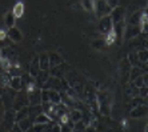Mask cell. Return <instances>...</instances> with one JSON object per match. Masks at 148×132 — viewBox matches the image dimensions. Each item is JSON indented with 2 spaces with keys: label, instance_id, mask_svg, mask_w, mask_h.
I'll list each match as a JSON object with an SVG mask.
<instances>
[{
  "label": "cell",
  "instance_id": "cell-1",
  "mask_svg": "<svg viewBox=\"0 0 148 132\" xmlns=\"http://www.w3.org/2000/svg\"><path fill=\"white\" fill-rule=\"evenodd\" d=\"M97 104H99V114L103 116H110L111 107H112V94L108 91H100L96 94Z\"/></svg>",
  "mask_w": 148,
  "mask_h": 132
},
{
  "label": "cell",
  "instance_id": "cell-2",
  "mask_svg": "<svg viewBox=\"0 0 148 132\" xmlns=\"http://www.w3.org/2000/svg\"><path fill=\"white\" fill-rule=\"evenodd\" d=\"M111 11H112V7L108 4L107 0H93V12L97 19L110 15Z\"/></svg>",
  "mask_w": 148,
  "mask_h": 132
},
{
  "label": "cell",
  "instance_id": "cell-3",
  "mask_svg": "<svg viewBox=\"0 0 148 132\" xmlns=\"http://www.w3.org/2000/svg\"><path fill=\"white\" fill-rule=\"evenodd\" d=\"M25 105H29L27 91L25 90L17 91V94L15 95L14 100H12V108H14L15 111H17V109H20L21 107H25Z\"/></svg>",
  "mask_w": 148,
  "mask_h": 132
},
{
  "label": "cell",
  "instance_id": "cell-4",
  "mask_svg": "<svg viewBox=\"0 0 148 132\" xmlns=\"http://www.w3.org/2000/svg\"><path fill=\"white\" fill-rule=\"evenodd\" d=\"M112 28H114V21L111 19L110 15H106L103 18L99 19V23H97V29L101 35H106L108 32L112 31Z\"/></svg>",
  "mask_w": 148,
  "mask_h": 132
},
{
  "label": "cell",
  "instance_id": "cell-5",
  "mask_svg": "<svg viewBox=\"0 0 148 132\" xmlns=\"http://www.w3.org/2000/svg\"><path fill=\"white\" fill-rule=\"evenodd\" d=\"M141 34L140 24H127L125 23V29H124V39L125 40H131Z\"/></svg>",
  "mask_w": 148,
  "mask_h": 132
},
{
  "label": "cell",
  "instance_id": "cell-6",
  "mask_svg": "<svg viewBox=\"0 0 148 132\" xmlns=\"http://www.w3.org/2000/svg\"><path fill=\"white\" fill-rule=\"evenodd\" d=\"M15 109L14 108H8L5 109V114H4V118L1 120V124H3V128L7 129V131H11L12 125L15 124Z\"/></svg>",
  "mask_w": 148,
  "mask_h": 132
},
{
  "label": "cell",
  "instance_id": "cell-7",
  "mask_svg": "<svg viewBox=\"0 0 148 132\" xmlns=\"http://www.w3.org/2000/svg\"><path fill=\"white\" fill-rule=\"evenodd\" d=\"M130 116L132 119H143L148 116V105L147 104H140L134 107L130 111Z\"/></svg>",
  "mask_w": 148,
  "mask_h": 132
},
{
  "label": "cell",
  "instance_id": "cell-8",
  "mask_svg": "<svg viewBox=\"0 0 148 132\" xmlns=\"http://www.w3.org/2000/svg\"><path fill=\"white\" fill-rule=\"evenodd\" d=\"M68 71H69V67L67 66V64H64V63H62V64H59V66L51 67V68H49V75L62 79V77H66Z\"/></svg>",
  "mask_w": 148,
  "mask_h": 132
},
{
  "label": "cell",
  "instance_id": "cell-9",
  "mask_svg": "<svg viewBox=\"0 0 148 132\" xmlns=\"http://www.w3.org/2000/svg\"><path fill=\"white\" fill-rule=\"evenodd\" d=\"M119 68H120V75L121 79H123L124 83H128L130 81V71L132 68V64L130 63L128 59H123L119 64Z\"/></svg>",
  "mask_w": 148,
  "mask_h": 132
},
{
  "label": "cell",
  "instance_id": "cell-10",
  "mask_svg": "<svg viewBox=\"0 0 148 132\" xmlns=\"http://www.w3.org/2000/svg\"><path fill=\"white\" fill-rule=\"evenodd\" d=\"M125 8L124 7H120V5H117V7L112 8V11H111V19H112V21L114 23H119V21H124L125 20Z\"/></svg>",
  "mask_w": 148,
  "mask_h": 132
},
{
  "label": "cell",
  "instance_id": "cell-11",
  "mask_svg": "<svg viewBox=\"0 0 148 132\" xmlns=\"http://www.w3.org/2000/svg\"><path fill=\"white\" fill-rule=\"evenodd\" d=\"M124 29H125V20L124 21H119V23H114V31L115 36H116V43L121 44V42L124 40Z\"/></svg>",
  "mask_w": 148,
  "mask_h": 132
},
{
  "label": "cell",
  "instance_id": "cell-12",
  "mask_svg": "<svg viewBox=\"0 0 148 132\" xmlns=\"http://www.w3.org/2000/svg\"><path fill=\"white\" fill-rule=\"evenodd\" d=\"M28 100H29V105L35 104H41V88L35 87L34 90L28 91Z\"/></svg>",
  "mask_w": 148,
  "mask_h": 132
},
{
  "label": "cell",
  "instance_id": "cell-13",
  "mask_svg": "<svg viewBox=\"0 0 148 132\" xmlns=\"http://www.w3.org/2000/svg\"><path fill=\"white\" fill-rule=\"evenodd\" d=\"M7 35L8 38H10V40L12 43H19L21 42V39H23V34H21V31L19 29V28H16L14 25V27L11 28H7Z\"/></svg>",
  "mask_w": 148,
  "mask_h": 132
},
{
  "label": "cell",
  "instance_id": "cell-14",
  "mask_svg": "<svg viewBox=\"0 0 148 132\" xmlns=\"http://www.w3.org/2000/svg\"><path fill=\"white\" fill-rule=\"evenodd\" d=\"M49 77V71H43L40 70V72L35 76V84H36V87L39 88H43V85L45 84L47 79Z\"/></svg>",
  "mask_w": 148,
  "mask_h": 132
},
{
  "label": "cell",
  "instance_id": "cell-15",
  "mask_svg": "<svg viewBox=\"0 0 148 132\" xmlns=\"http://www.w3.org/2000/svg\"><path fill=\"white\" fill-rule=\"evenodd\" d=\"M38 57H39V64H40V70H43V71H49L51 66H49L48 53L43 52V53H40Z\"/></svg>",
  "mask_w": 148,
  "mask_h": 132
},
{
  "label": "cell",
  "instance_id": "cell-16",
  "mask_svg": "<svg viewBox=\"0 0 148 132\" xmlns=\"http://www.w3.org/2000/svg\"><path fill=\"white\" fill-rule=\"evenodd\" d=\"M8 87L14 88L15 91H20V90H24V83L21 80V76H12L11 77V81H10V85Z\"/></svg>",
  "mask_w": 148,
  "mask_h": 132
},
{
  "label": "cell",
  "instance_id": "cell-17",
  "mask_svg": "<svg viewBox=\"0 0 148 132\" xmlns=\"http://www.w3.org/2000/svg\"><path fill=\"white\" fill-rule=\"evenodd\" d=\"M141 19H143V11H136L125 20L127 24H140Z\"/></svg>",
  "mask_w": 148,
  "mask_h": 132
},
{
  "label": "cell",
  "instance_id": "cell-18",
  "mask_svg": "<svg viewBox=\"0 0 148 132\" xmlns=\"http://www.w3.org/2000/svg\"><path fill=\"white\" fill-rule=\"evenodd\" d=\"M28 109H29V115H28V118L34 122V119L36 118L39 114H41V112H43V105H41V104L28 105Z\"/></svg>",
  "mask_w": 148,
  "mask_h": 132
},
{
  "label": "cell",
  "instance_id": "cell-19",
  "mask_svg": "<svg viewBox=\"0 0 148 132\" xmlns=\"http://www.w3.org/2000/svg\"><path fill=\"white\" fill-rule=\"evenodd\" d=\"M68 118H69V120H72L73 123L82 120V118H83L82 109H79V108H71L68 112Z\"/></svg>",
  "mask_w": 148,
  "mask_h": 132
},
{
  "label": "cell",
  "instance_id": "cell-20",
  "mask_svg": "<svg viewBox=\"0 0 148 132\" xmlns=\"http://www.w3.org/2000/svg\"><path fill=\"white\" fill-rule=\"evenodd\" d=\"M145 72V70L143 68V67H139V66H132L131 71H130V81H132V80H135L136 77L141 76L143 73Z\"/></svg>",
  "mask_w": 148,
  "mask_h": 132
},
{
  "label": "cell",
  "instance_id": "cell-21",
  "mask_svg": "<svg viewBox=\"0 0 148 132\" xmlns=\"http://www.w3.org/2000/svg\"><path fill=\"white\" fill-rule=\"evenodd\" d=\"M28 115H29V109H28V105L25 107H21L20 109H17L15 111V122H20L21 119H25L28 118Z\"/></svg>",
  "mask_w": 148,
  "mask_h": 132
},
{
  "label": "cell",
  "instance_id": "cell-22",
  "mask_svg": "<svg viewBox=\"0 0 148 132\" xmlns=\"http://www.w3.org/2000/svg\"><path fill=\"white\" fill-rule=\"evenodd\" d=\"M19 127H20L21 132H27V131H31L32 129V125H34V122H32L29 118H25V119H21L20 122H17Z\"/></svg>",
  "mask_w": 148,
  "mask_h": 132
},
{
  "label": "cell",
  "instance_id": "cell-23",
  "mask_svg": "<svg viewBox=\"0 0 148 132\" xmlns=\"http://www.w3.org/2000/svg\"><path fill=\"white\" fill-rule=\"evenodd\" d=\"M48 101L53 103V104H59V103H62L60 92L56 91V90H48Z\"/></svg>",
  "mask_w": 148,
  "mask_h": 132
},
{
  "label": "cell",
  "instance_id": "cell-24",
  "mask_svg": "<svg viewBox=\"0 0 148 132\" xmlns=\"http://www.w3.org/2000/svg\"><path fill=\"white\" fill-rule=\"evenodd\" d=\"M28 72L31 73L32 76H36L39 72H40V64H39V57L36 56V57H34V60L31 62V66H29V71Z\"/></svg>",
  "mask_w": 148,
  "mask_h": 132
},
{
  "label": "cell",
  "instance_id": "cell-25",
  "mask_svg": "<svg viewBox=\"0 0 148 132\" xmlns=\"http://www.w3.org/2000/svg\"><path fill=\"white\" fill-rule=\"evenodd\" d=\"M15 23H16V18H15V15L12 14V11H8L7 14L4 15V24L7 28H11L14 27Z\"/></svg>",
  "mask_w": 148,
  "mask_h": 132
},
{
  "label": "cell",
  "instance_id": "cell-26",
  "mask_svg": "<svg viewBox=\"0 0 148 132\" xmlns=\"http://www.w3.org/2000/svg\"><path fill=\"white\" fill-rule=\"evenodd\" d=\"M48 57H49V66L51 67H55V66H59L63 63V59L62 56L59 55L56 52H49L48 53Z\"/></svg>",
  "mask_w": 148,
  "mask_h": 132
},
{
  "label": "cell",
  "instance_id": "cell-27",
  "mask_svg": "<svg viewBox=\"0 0 148 132\" xmlns=\"http://www.w3.org/2000/svg\"><path fill=\"white\" fill-rule=\"evenodd\" d=\"M12 14L15 15V18H16V19L21 18V16L24 15V4L21 3V1L16 3V4H15V7L12 8Z\"/></svg>",
  "mask_w": 148,
  "mask_h": 132
},
{
  "label": "cell",
  "instance_id": "cell-28",
  "mask_svg": "<svg viewBox=\"0 0 148 132\" xmlns=\"http://www.w3.org/2000/svg\"><path fill=\"white\" fill-rule=\"evenodd\" d=\"M11 75L8 72L4 71L3 73H0V88H5L10 85V81H11Z\"/></svg>",
  "mask_w": 148,
  "mask_h": 132
},
{
  "label": "cell",
  "instance_id": "cell-29",
  "mask_svg": "<svg viewBox=\"0 0 148 132\" xmlns=\"http://www.w3.org/2000/svg\"><path fill=\"white\" fill-rule=\"evenodd\" d=\"M49 122H51V118H49L45 112L39 114L38 116L34 119V123H38V124H47V123H49Z\"/></svg>",
  "mask_w": 148,
  "mask_h": 132
},
{
  "label": "cell",
  "instance_id": "cell-30",
  "mask_svg": "<svg viewBox=\"0 0 148 132\" xmlns=\"http://www.w3.org/2000/svg\"><path fill=\"white\" fill-rule=\"evenodd\" d=\"M136 55H138V59L140 63L143 64H147L148 62V49L147 48H140L136 51Z\"/></svg>",
  "mask_w": 148,
  "mask_h": 132
},
{
  "label": "cell",
  "instance_id": "cell-31",
  "mask_svg": "<svg viewBox=\"0 0 148 132\" xmlns=\"http://www.w3.org/2000/svg\"><path fill=\"white\" fill-rule=\"evenodd\" d=\"M91 45H92V48H95V49H104L106 47H108L107 43H106V40H104V38L93 40V42L91 43Z\"/></svg>",
  "mask_w": 148,
  "mask_h": 132
},
{
  "label": "cell",
  "instance_id": "cell-32",
  "mask_svg": "<svg viewBox=\"0 0 148 132\" xmlns=\"http://www.w3.org/2000/svg\"><path fill=\"white\" fill-rule=\"evenodd\" d=\"M104 40H106V43H107L108 47H110V45H112V44H115V43H116V36H115L114 31H111V32H108V34H106V35H104Z\"/></svg>",
  "mask_w": 148,
  "mask_h": 132
},
{
  "label": "cell",
  "instance_id": "cell-33",
  "mask_svg": "<svg viewBox=\"0 0 148 132\" xmlns=\"http://www.w3.org/2000/svg\"><path fill=\"white\" fill-rule=\"evenodd\" d=\"M80 3L87 12H93V0H82Z\"/></svg>",
  "mask_w": 148,
  "mask_h": 132
},
{
  "label": "cell",
  "instance_id": "cell-34",
  "mask_svg": "<svg viewBox=\"0 0 148 132\" xmlns=\"http://www.w3.org/2000/svg\"><path fill=\"white\" fill-rule=\"evenodd\" d=\"M86 127H87V124L83 120L73 123V131H86Z\"/></svg>",
  "mask_w": 148,
  "mask_h": 132
},
{
  "label": "cell",
  "instance_id": "cell-35",
  "mask_svg": "<svg viewBox=\"0 0 148 132\" xmlns=\"http://www.w3.org/2000/svg\"><path fill=\"white\" fill-rule=\"evenodd\" d=\"M4 114H5V105H4L3 97L0 95V123H1V120H3V118H4Z\"/></svg>",
  "mask_w": 148,
  "mask_h": 132
},
{
  "label": "cell",
  "instance_id": "cell-36",
  "mask_svg": "<svg viewBox=\"0 0 148 132\" xmlns=\"http://www.w3.org/2000/svg\"><path fill=\"white\" fill-rule=\"evenodd\" d=\"M139 96L144 97V99L148 96V87L147 85H141V87L139 88Z\"/></svg>",
  "mask_w": 148,
  "mask_h": 132
},
{
  "label": "cell",
  "instance_id": "cell-37",
  "mask_svg": "<svg viewBox=\"0 0 148 132\" xmlns=\"http://www.w3.org/2000/svg\"><path fill=\"white\" fill-rule=\"evenodd\" d=\"M132 83H134L138 88H140L141 85H144V83H143V75H141V76H139V77H136L135 80H132Z\"/></svg>",
  "mask_w": 148,
  "mask_h": 132
},
{
  "label": "cell",
  "instance_id": "cell-38",
  "mask_svg": "<svg viewBox=\"0 0 148 132\" xmlns=\"http://www.w3.org/2000/svg\"><path fill=\"white\" fill-rule=\"evenodd\" d=\"M8 35H7V29H0V42L4 40V39H7Z\"/></svg>",
  "mask_w": 148,
  "mask_h": 132
},
{
  "label": "cell",
  "instance_id": "cell-39",
  "mask_svg": "<svg viewBox=\"0 0 148 132\" xmlns=\"http://www.w3.org/2000/svg\"><path fill=\"white\" fill-rule=\"evenodd\" d=\"M107 1H108V4H110L112 8H115V7L119 5V0H107Z\"/></svg>",
  "mask_w": 148,
  "mask_h": 132
},
{
  "label": "cell",
  "instance_id": "cell-40",
  "mask_svg": "<svg viewBox=\"0 0 148 132\" xmlns=\"http://www.w3.org/2000/svg\"><path fill=\"white\" fill-rule=\"evenodd\" d=\"M143 83H144V85H147L148 87V72L143 73Z\"/></svg>",
  "mask_w": 148,
  "mask_h": 132
},
{
  "label": "cell",
  "instance_id": "cell-41",
  "mask_svg": "<svg viewBox=\"0 0 148 132\" xmlns=\"http://www.w3.org/2000/svg\"><path fill=\"white\" fill-rule=\"evenodd\" d=\"M145 104H147V105H148V96H147V97H145Z\"/></svg>",
  "mask_w": 148,
  "mask_h": 132
},
{
  "label": "cell",
  "instance_id": "cell-42",
  "mask_svg": "<svg viewBox=\"0 0 148 132\" xmlns=\"http://www.w3.org/2000/svg\"><path fill=\"white\" fill-rule=\"evenodd\" d=\"M145 132H148V124L145 125Z\"/></svg>",
  "mask_w": 148,
  "mask_h": 132
},
{
  "label": "cell",
  "instance_id": "cell-43",
  "mask_svg": "<svg viewBox=\"0 0 148 132\" xmlns=\"http://www.w3.org/2000/svg\"><path fill=\"white\" fill-rule=\"evenodd\" d=\"M0 57H1V48H0Z\"/></svg>",
  "mask_w": 148,
  "mask_h": 132
}]
</instances>
